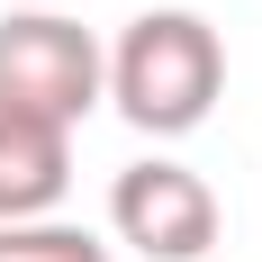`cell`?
I'll return each mask as SVG.
<instances>
[{"label":"cell","mask_w":262,"mask_h":262,"mask_svg":"<svg viewBox=\"0 0 262 262\" xmlns=\"http://www.w3.org/2000/svg\"><path fill=\"white\" fill-rule=\"evenodd\" d=\"M217 91H226V46L199 9H145L127 18V36L100 54V100L127 118L136 136H190L217 118Z\"/></svg>","instance_id":"6da1fadb"},{"label":"cell","mask_w":262,"mask_h":262,"mask_svg":"<svg viewBox=\"0 0 262 262\" xmlns=\"http://www.w3.org/2000/svg\"><path fill=\"white\" fill-rule=\"evenodd\" d=\"M0 108L73 136L100 108V36L63 9H9L0 18Z\"/></svg>","instance_id":"7a4b0ae2"},{"label":"cell","mask_w":262,"mask_h":262,"mask_svg":"<svg viewBox=\"0 0 262 262\" xmlns=\"http://www.w3.org/2000/svg\"><path fill=\"white\" fill-rule=\"evenodd\" d=\"M108 226L145 262H199L217 244V190L172 154H145L108 181Z\"/></svg>","instance_id":"3957f363"},{"label":"cell","mask_w":262,"mask_h":262,"mask_svg":"<svg viewBox=\"0 0 262 262\" xmlns=\"http://www.w3.org/2000/svg\"><path fill=\"white\" fill-rule=\"evenodd\" d=\"M73 190V136L46 127V118H18L0 108V226H27V217H54Z\"/></svg>","instance_id":"277c9868"},{"label":"cell","mask_w":262,"mask_h":262,"mask_svg":"<svg viewBox=\"0 0 262 262\" xmlns=\"http://www.w3.org/2000/svg\"><path fill=\"white\" fill-rule=\"evenodd\" d=\"M0 262H108V244L63 217H27V226H0Z\"/></svg>","instance_id":"5b68a950"}]
</instances>
